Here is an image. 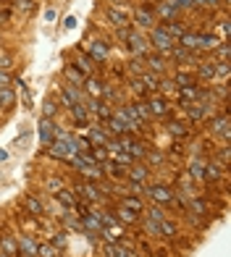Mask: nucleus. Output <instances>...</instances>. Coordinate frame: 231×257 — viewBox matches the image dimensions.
<instances>
[{
	"label": "nucleus",
	"mask_w": 231,
	"mask_h": 257,
	"mask_svg": "<svg viewBox=\"0 0 231 257\" xmlns=\"http://www.w3.org/2000/svg\"><path fill=\"white\" fill-rule=\"evenodd\" d=\"M145 197H150L153 205L173 210V197H176V189H173L168 181H150V186H145Z\"/></svg>",
	"instance_id": "obj_1"
},
{
	"label": "nucleus",
	"mask_w": 231,
	"mask_h": 257,
	"mask_svg": "<svg viewBox=\"0 0 231 257\" xmlns=\"http://www.w3.org/2000/svg\"><path fill=\"white\" fill-rule=\"evenodd\" d=\"M55 97H58V105L68 110L71 105H84L87 92H84L82 87H74V84H68V81H63V84H58Z\"/></svg>",
	"instance_id": "obj_2"
},
{
	"label": "nucleus",
	"mask_w": 231,
	"mask_h": 257,
	"mask_svg": "<svg viewBox=\"0 0 231 257\" xmlns=\"http://www.w3.org/2000/svg\"><path fill=\"white\" fill-rule=\"evenodd\" d=\"M163 132L173 139V142H189L192 137H197V134H200V132H194V128H192L187 121L176 118V115H173V118H166V121H163Z\"/></svg>",
	"instance_id": "obj_3"
},
{
	"label": "nucleus",
	"mask_w": 231,
	"mask_h": 257,
	"mask_svg": "<svg viewBox=\"0 0 231 257\" xmlns=\"http://www.w3.org/2000/svg\"><path fill=\"white\" fill-rule=\"evenodd\" d=\"M82 53H87L97 66H102V63H108V61H110V42H108V40H102V37L89 40V42L84 40V42H82Z\"/></svg>",
	"instance_id": "obj_4"
},
{
	"label": "nucleus",
	"mask_w": 231,
	"mask_h": 257,
	"mask_svg": "<svg viewBox=\"0 0 231 257\" xmlns=\"http://www.w3.org/2000/svg\"><path fill=\"white\" fill-rule=\"evenodd\" d=\"M147 108H150V113H153V121H155V118L166 121V118H173V115H176V110H173V102H171L168 97H163V95H158V92L147 97Z\"/></svg>",
	"instance_id": "obj_5"
},
{
	"label": "nucleus",
	"mask_w": 231,
	"mask_h": 257,
	"mask_svg": "<svg viewBox=\"0 0 231 257\" xmlns=\"http://www.w3.org/2000/svg\"><path fill=\"white\" fill-rule=\"evenodd\" d=\"M16 205L24 210L27 215H32V218H45V215H48V205H45L37 194H32V192L21 194L19 200H16Z\"/></svg>",
	"instance_id": "obj_6"
},
{
	"label": "nucleus",
	"mask_w": 231,
	"mask_h": 257,
	"mask_svg": "<svg viewBox=\"0 0 231 257\" xmlns=\"http://www.w3.org/2000/svg\"><path fill=\"white\" fill-rule=\"evenodd\" d=\"M45 155H50L53 160H71L76 155V145H74V139H66V142H61V139H53V142L45 147Z\"/></svg>",
	"instance_id": "obj_7"
},
{
	"label": "nucleus",
	"mask_w": 231,
	"mask_h": 257,
	"mask_svg": "<svg viewBox=\"0 0 231 257\" xmlns=\"http://www.w3.org/2000/svg\"><path fill=\"white\" fill-rule=\"evenodd\" d=\"M124 50L129 53V55H147V53L153 50V48H150V40H147V34L132 27L129 37H126V45H124Z\"/></svg>",
	"instance_id": "obj_8"
},
{
	"label": "nucleus",
	"mask_w": 231,
	"mask_h": 257,
	"mask_svg": "<svg viewBox=\"0 0 231 257\" xmlns=\"http://www.w3.org/2000/svg\"><path fill=\"white\" fill-rule=\"evenodd\" d=\"M102 14H105L108 24L113 29H121V27H132V11L126 6H105L102 8Z\"/></svg>",
	"instance_id": "obj_9"
},
{
	"label": "nucleus",
	"mask_w": 231,
	"mask_h": 257,
	"mask_svg": "<svg viewBox=\"0 0 231 257\" xmlns=\"http://www.w3.org/2000/svg\"><path fill=\"white\" fill-rule=\"evenodd\" d=\"M147 40H150V48H153L155 53H163V55H168V53H171V48L176 45V42H173V40L168 37V34L163 32V27H160V24H155L153 29L147 32Z\"/></svg>",
	"instance_id": "obj_10"
},
{
	"label": "nucleus",
	"mask_w": 231,
	"mask_h": 257,
	"mask_svg": "<svg viewBox=\"0 0 231 257\" xmlns=\"http://www.w3.org/2000/svg\"><path fill=\"white\" fill-rule=\"evenodd\" d=\"M158 24V19H155V14L150 8H145V6H134L132 8V27L134 29H140V32H150Z\"/></svg>",
	"instance_id": "obj_11"
},
{
	"label": "nucleus",
	"mask_w": 231,
	"mask_h": 257,
	"mask_svg": "<svg viewBox=\"0 0 231 257\" xmlns=\"http://www.w3.org/2000/svg\"><path fill=\"white\" fill-rule=\"evenodd\" d=\"M145 58V66H147V71H153L158 76H168L171 74V63H168V58L163 53H155V50H150Z\"/></svg>",
	"instance_id": "obj_12"
},
{
	"label": "nucleus",
	"mask_w": 231,
	"mask_h": 257,
	"mask_svg": "<svg viewBox=\"0 0 231 257\" xmlns=\"http://www.w3.org/2000/svg\"><path fill=\"white\" fill-rule=\"evenodd\" d=\"M187 213L197 218H213V205L207 200V194H194L187 200Z\"/></svg>",
	"instance_id": "obj_13"
},
{
	"label": "nucleus",
	"mask_w": 231,
	"mask_h": 257,
	"mask_svg": "<svg viewBox=\"0 0 231 257\" xmlns=\"http://www.w3.org/2000/svg\"><path fill=\"white\" fill-rule=\"evenodd\" d=\"M71 66L76 68L79 74H84V76H92V74H102V66H97L95 61H92V58L87 55V53H74L71 55Z\"/></svg>",
	"instance_id": "obj_14"
},
{
	"label": "nucleus",
	"mask_w": 231,
	"mask_h": 257,
	"mask_svg": "<svg viewBox=\"0 0 231 257\" xmlns=\"http://www.w3.org/2000/svg\"><path fill=\"white\" fill-rule=\"evenodd\" d=\"M153 168L147 166L145 160H134L129 168H126V179L129 181H140V184H147V181H153Z\"/></svg>",
	"instance_id": "obj_15"
},
{
	"label": "nucleus",
	"mask_w": 231,
	"mask_h": 257,
	"mask_svg": "<svg viewBox=\"0 0 231 257\" xmlns=\"http://www.w3.org/2000/svg\"><path fill=\"white\" fill-rule=\"evenodd\" d=\"M192 74H194V79L200 81V84H215V61H202V63H197L192 68Z\"/></svg>",
	"instance_id": "obj_16"
},
{
	"label": "nucleus",
	"mask_w": 231,
	"mask_h": 257,
	"mask_svg": "<svg viewBox=\"0 0 231 257\" xmlns=\"http://www.w3.org/2000/svg\"><path fill=\"white\" fill-rule=\"evenodd\" d=\"M155 19L158 21H176V19H181V11L176 8L173 0H158L155 3Z\"/></svg>",
	"instance_id": "obj_17"
},
{
	"label": "nucleus",
	"mask_w": 231,
	"mask_h": 257,
	"mask_svg": "<svg viewBox=\"0 0 231 257\" xmlns=\"http://www.w3.org/2000/svg\"><path fill=\"white\" fill-rule=\"evenodd\" d=\"M0 252H6L8 257H21L19 254V244H16V233L0 228Z\"/></svg>",
	"instance_id": "obj_18"
},
{
	"label": "nucleus",
	"mask_w": 231,
	"mask_h": 257,
	"mask_svg": "<svg viewBox=\"0 0 231 257\" xmlns=\"http://www.w3.org/2000/svg\"><path fill=\"white\" fill-rule=\"evenodd\" d=\"M171 76V81L176 84V89H181V87H197L200 81L194 79V74L189 71V68H176L173 74H168Z\"/></svg>",
	"instance_id": "obj_19"
},
{
	"label": "nucleus",
	"mask_w": 231,
	"mask_h": 257,
	"mask_svg": "<svg viewBox=\"0 0 231 257\" xmlns=\"http://www.w3.org/2000/svg\"><path fill=\"white\" fill-rule=\"evenodd\" d=\"M145 163L153 171H160V168H166L168 166V158H166V153L160 147H153L150 145V150H147V155H145Z\"/></svg>",
	"instance_id": "obj_20"
},
{
	"label": "nucleus",
	"mask_w": 231,
	"mask_h": 257,
	"mask_svg": "<svg viewBox=\"0 0 231 257\" xmlns=\"http://www.w3.org/2000/svg\"><path fill=\"white\" fill-rule=\"evenodd\" d=\"M158 231H160L158 236H160V239H166V241H173V239H176L179 233H181L179 223H176L173 218H163V220H158Z\"/></svg>",
	"instance_id": "obj_21"
},
{
	"label": "nucleus",
	"mask_w": 231,
	"mask_h": 257,
	"mask_svg": "<svg viewBox=\"0 0 231 257\" xmlns=\"http://www.w3.org/2000/svg\"><path fill=\"white\" fill-rule=\"evenodd\" d=\"M160 27H163V32L168 34V37L173 40V42H179L181 37H184V32L189 29V24H184L181 19H176V21H158Z\"/></svg>",
	"instance_id": "obj_22"
},
{
	"label": "nucleus",
	"mask_w": 231,
	"mask_h": 257,
	"mask_svg": "<svg viewBox=\"0 0 231 257\" xmlns=\"http://www.w3.org/2000/svg\"><path fill=\"white\" fill-rule=\"evenodd\" d=\"M55 126H58V123H55L53 118H45V115L37 121V134H40V142H42V147H48V145L53 142Z\"/></svg>",
	"instance_id": "obj_23"
},
{
	"label": "nucleus",
	"mask_w": 231,
	"mask_h": 257,
	"mask_svg": "<svg viewBox=\"0 0 231 257\" xmlns=\"http://www.w3.org/2000/svg\"><path fill=\"white\" fill-rule=\"evenodd\" d=\"M102 87H105V79H102V74L84 76V84H82V89L87 92L89 97H100V95H102Z\"/></svg>",
	"instance_id": "obj_24"
},
{
	"label": "nucleus",
	"mask_w": 231,
	"mask_h": 257,
	"mask_svg": "<svg viewBox=\"0 0 231 257\" xmlns=\"http://www.w3.org/2000/svg\"><path fill=\"white\" fill-rule=\"evenodd\" d=\"M218 40L215 37V32H210V29H205V32H197V50H202V53H207L210 55L215 48H218Z\"/></svg>",
	"instance_id": "obj_25"
},
{
	"label": "nucleus",
	"mask_w": 231,
	"mask_h": 257,
	"mask_svg": "<svg viewBox=\"0 0 231 257\" xmlns=\"http://www.w3.org/2000/svg\"><path fill=\"white\" fill-rule=\"evenodd\" d=\"M68 115L74 118V126L84 128V132H87V126L92 123V113L84 108V105H71V108H68Z\"/></svg>",
	"instance_id": "obj_26"
},
{
	"label": "nucleus",
	"mask_w": 231,
	"mask_h": 257,
	"mask_svg": "<svg viewBox=\"0 0 231 257\" xmlns=\"http://www.w3.org/2000/svg\"><path fill=\"white\" fill-rule=\"evenodd\" d=\"M147 150H150V142H147L145 137H132V142H129V147H126V153H129L134 160H145Z\"/></svg>",
	"instance_id": "obj_27"
},
{
	"label": "nucleus",
	"mask_w": 231,
	"mask_h": 257,
	"mask_svg": "<svg viewBox=\"0 0 231 257\" xmlns=\"http://www.w3.org/2000/svg\"><path fill=\"white\" fill-rule=\"evenodd\" d=\"M16 244H19V254L37 257V239H34V233H16Z\"/></svg>",
	"instance_id": "obj_28"
},
{
	"label": "nucleus",
	"mask_w": 231,
	"mask_h": 257,
	"mask_svg": "<svg viewBox=\"0 0 231 257\" xmlns=\"http://www.w3.org/2000/svg\"><path fill=\"white\" fill-rule=\"evenodd\" d=\"M116 205H121V207H126V210H132V213H145V200L142 197H137V194H124V197H119V200H116Z\"/></svg>",
	"instance_id": "obj_29"
},
{
	"label": "nucleus",
	"mask_w": 231,
	"mask_h": 257,
	"mask_svg": "<svg viewBox=\"0 0 231 257\" xmlns=\"http://www.w3.org/2000/svg\"><path fill=\"white\" fill-rule=\"evenodd\" d=\"M113 213H116V220H119L121 226H137L140 223V213H132V210H126L121 205H113Z\"/></svg>",
	"instance_id": "obj_30"
},
{
	"label": "nucleus",
	"mask_w": 231,
	"mask_h": 257,
	"mask_svg": "<svg viewBox=\"0 0 231 257\" xmlns=\"http://www.w3.org/2000/svg\"><path fill=\"white\" fill-rule=\"evenodd\" d=\"M163 153H166L168 163H171V160L181 163V160H187V158H189V153H187V147H184V142H173V139H171V145L163 150Z\"/></svg>",
	"instance_id": "obj_31"
},
{
	"label": "nucleus",
	"mask_w": 231,
	"mask_h": 257,
	"mask_svg": "<svg viewBox=\"0 0 231 257\" xmlns=\"http://www.w3.org/2000/svg\"><path fill=\"white\" fill-rule=\"evenodd\" d=\"M16 108V92L14 87H0V113H11Z\"/></svg>",
	"instance_id": "obj_32"
},
{
	"label": "nucleus",
	"mask_w": 231,
	"mask_h": 257,
	"mask_svg": "<svg viewBox=\"0 0 231 257\" xmlns=\"http://www.w3.org/2000/svg\"><path fill=\"white\" fill-rule=\"evenodd\" d=\"M53 200L61 205V207H66V210H74V205H76V194L68 189V186H63V189L58 192V194H53Z\"/></svg>",
	"instance_id": "obj_33"
},
{
	"label": "nucleus",
	"mask_w": 231,
	"mask_h": 257,
	"mask_svg": "<svg viewBox=\"0 0 231 257\" xmlns=\"http://www.w3.org/2000/svg\"><path fill=\"white\" fill-rule=\"evenodd\" d=\"M50 244H53L58 252H66L68 249V231L66 228H55L50 233Z\"/></svg>",
	"instance_id": "obj_34"
},
{
	"label": "nucleus",
	"mask_w": 231,
	"mask_h": 257,
	"mask_svg": "<svg viewBox=\"0 0 231 257\" xmlns=\"http://www.w3.org/2000/svg\"><path fill=\"white\" fill-rule=\"evenodd\" d=\"M132 108H134V113H137V118H140L145 126L153 123V113H150V108H147V100H134Z\"/></svg>",
	"instance_id": "obj_35"
},
{
	"label": "nucleus",
	"mask_w": 231,
	"mask_h": 257,
	"mask_svg": "<svg viewBox=\"0 0 231 257\" xmlns=\"http://www.w3.org/2000/svg\"><path fill=\"white\" fill-rule=\"evenodd\" d=\"M14 11L16 14H21V16H34V11H37V0H14Z\"/></svg>",
	"instance_id": "obj_36"
},
{
	"label": "nucleus",
	"mask_w": 231,
	"mask_h": 257,
	"mask_svg": "<svg viewBox=\"0 0 231 257\" xmlns=\"http://www.w3.org/2000/svg\"><path fill=\"white\" fill-rule=\"evenodd\" d=\"M61 74H63V79L68 81V84H74V87H82V84H84V74H79L71 63L63 66V71H61Z\"/></svg>",
	"instance_id": "obj_37"
},
{
	"label": "nucleus",
	"mask_w": 231,
	"mask_h": 257,
	"mask_svg": "<svg viewBox=\"0 0 231 257\" xmlns=\"http://www.w3.org/2000/svg\"><path fill=\"white\" fill-rule=\"evenodd\" d=\"M42 186H45V192L53 197V194H58V192L66 186V179H63V176H48V179L42 181Z\"/></svg>",
	"instance_id": "obj_38"
},
{
	"label": "nucleus",
	"mask_w": 231,
	"mask_h": 257,
	"mask_svg": "<svg viewBox=\"0 0 231 257\" xmlns=\"http://www.w3.org/2000/svg\"><path fill=\"white\" fill-rule=\"evenodd\" d=\"M210 61H215V63L231 61V45H228V42H218V48L210 53Z\"/></svg>",
	"instance_id": "obj_39"
},
{
	"label": "nucleus",
	"mask_w": 231,
	"mask_h": 257,
	"mask_svg": "<svg viewBox=\"0 0 231 257\" xmlns=\"http://www.w3.org/2000/svg\"><path fill=\"white\" fill-rule=\"evenodd\" d=\"M58 110H61V105H58V97H55V95H50L48 100L42 102V115H45V118H53V121H55Z\"/></svg>",
	"instance_id": "obj_40"
},
{
	"label": "nucleus",
	"mask_w": 231,
	"mask_h": 257,
	"mask_svg": "<svg viewBox=\"0 0 231 257\" xmlns=\"http://www.w3.org/2000/svg\"><path fill=\"white\" fill-rule=\"evenodd\" d=\"M176 45L187 48L189 53H192V50H197V29H187V32H184V37H181Z\"/></svg>",
	"instance_id": "obj_41"
},
{
	"label": "nucleus",
	"mask_w": 231,
	"mask_h": 257,
	"mask_svg": "<svg viewBox=\"0 0 231 257\" xmlns=\"http://www.w3.org/2000/svg\"><path fill=\"white\" fill-rule=\"evenodd\" d=\"M140 79H142V84L147 87L150 95H155V92H158V84H160V76L153 74V71H145V74H140Z\"/></svg>",
	"instance_id": "obj_42"
},
{
	"label": "nucleus",
	"mask_w": 231,
	"mask_h": 257,
	"mask_svg": "<svg viewBox=\"0 0 231 257\" xmlns=\"http://www.w3.org/2000/svg\"><path fill=\"white\" fill-rule=\"evenodd\" d=\"M63 252H58L50 241H37V257H61Z\"/></svg>",
	"instance_id": "obj_43"
},
{
	"label": "nucleus",
	"mask_w": 231,
	"mask_h": 257,
	"mask_svg": "<svg viewBox=\"0 0 231 257\" xmlns=\"http://www.w3.org/2000/svg\"><path fill=\"white\" fill-rule=\"evenodd\" d=\"M145 218H150V220H163V218H168L166 215V207H160V205H150V207H145V213H142Z\"/></svg>",
	"instance_id": "obj_44"
},
{
	"label": "nucleus",
	"mask_w": 231,
	"mask_h": 257,
	"mask_svg": "<svg viewBox=\"0 0 231 257\" xmlns=\"http://www.w3.org/2000/svg\"><path fill=\"white\" fill-rule=\"evenodd\" d=\"M110 160L116 163V166H121V168H129L132 163H134V158H132L129 153H124V150H121V153H113V155H110Z\"/></svg>",
	"instance_id": "obj_45"
},
{
	"label": "nucleus",
	"mask_w": 231,
	"mask_h": 257,
	"mask_svg": "<svg viewBox=\"0 0 231 257\" xmlns=\"http://www.w3.org/2000/svg\"><path fill=\"white\" fill-rule=\"evenodd\" d=\"M74 145H76V153H89L92 150V142L82 134H74Z\"/></svg>",
	"instance_id": "obj_46"
},
{
	"label": "nucleus",
	"mask_w": 231,
	"mask_h": 257,
	"mask_svg": "<svg viewBox=\"0 0 231 257\" xmlns=\"http://www.w3.org/2000/svg\"><path fill=\"white\" fill-rule=\"evenodd\" d=\"M89 155H92V160H95L97 166H100V163H105V160L110 158L105 147H92V150H89Z\"/></svg>",
	"instance_id": "obj_47"
},
{
	"label": "nucleus",
	"mask_w": 231,
	"mask_h": 257,
	"mask_svg": "<svg viewBox=\"0 0 231 257\" xmlns=\"http://www.w3.org/2000/svg\"><path fill=\"white\" fill-rule=\"evenodd\" d=\"M0 68H3V71H11V68H14V55H11L8 50H3V48H0Z\"/></svg>",
	"instance_id": "obj_48"
},
{
	"label": "nucleus",
	"mask_w": 231,
	"mask_h": 257,
	"mask_svg": "<svg viewBox=\"0 0 231 257\" xmlns=\"http://www.w3.org/2000/svg\"><path fill=\"white\" fill-rule=\"evenodd\" d=\"M110 74H113L116 79H121V84L126 81V76H129V71H126L124 63H110Z\"/></svg>",
	"instance_id": "obj_49"
},
{
	"label": "nucleus",
	"mask_w": 231,
	"mask_h": 257,
	"mask_svg": "<svg viewBox=\"0 0 231 257\" xmlns=\"http://www.w3.org/2000/svg\"><path fill=\"white\" fill-rule=\"evenodd\" d=\"M218 32H221V42H228V32H231V21H228V16H223L221 21H218Z\"/></svg>",
	"instance_id": "obj_50"
},
{
	"label": "nucleus",
	"mask_w": 231,
	"mask_h": 257,
	"mask_svg": "<svg viewBox=\"0 0 231 257\" xmlns=\"http://www.w3.org/2000/svg\"><path fill=\"white\" fill-rule=\"evenodd\" d=\"M173 3H176V8L181 11H197V3H194V0H173Z\"/></svg>",
	"instance_id": "obj_51"
},
{
	"label": "nucleus",
	"mask_w": 231,
	"mask_h": 257,
	"mask_svg": "<svg viewBox=\"0 0 231 257\" xmlns=\"http://www.w3.org/2000/svg\"><path fill=\"white\" fill-rule=\"evenodd\" d=\"M14 84V76H11V71H3L0 68V87H11Z\"/></svg>",
	"instance_id": "obj_52"
},
{
	"label": "nucleus",
	"mask_w": 231,
	"mask_h": 257,
	"mask_svg": "<svg viewBox=\"0 0 231 257\" xmlns=\"http://www.w3.org/2000/svg\"><path fill=\"white\" fill-rule=\"evenodd\" d=\"M11 21V8L8 6H0V27H6Z\"/></svg>",
	"instance_id": "obj_53"
},
{
	"label": "nucleus",
	"mask_w": 231,
	"mask_h": 257,
	"mask_svg": "<svg viewBox=\"0 0 231 257\" xmlns=\"http://www.w3.org/2000/svg\"><path fill=\"white\" fill-rule=\"evenodd\" d=\"M76 27V19L74 16H66V29H74Z\"/></svg>",
	"instance_id": "obj_54"
},
{
	"label": "nucleus",
	"mask_w": 231,
	"mask_h": 257,
	"mask_svg": "<svg viewBox=\"0 0 231 257\" xmlns=\"http://www.w3.org/2000/svg\"><path fill=\"white\" fill-rule=\"evenodd\" d=\"M3 160H8V153H6V150H0V163H3Z\"/></svg>",
	"instance_id": "obj_55"
},
{
	"label": "nucleus",
	"mask_w": 231,
	"mask_h": 257,
	"mask_svg": "<svg viewBox=\"0 0 231 257\" xmlns=\"http://www.w3.org/2000/svg\"><path fill=\"white\" fill-rule=\"evenodd\" d=\"M126 3H129V0H116L113 6H126Z\"/></svg>",
	"instance_id": "obj_56"
},
{
	"label": "nucleus",
	"mask_w": 231,
	"mask_h": 257,
	"mask_svg": "<svg viewBox=\"0 0 231 257\" xmlns=\"http://www.w3.org/2000/svg\"><path fill=\"white\" fill-rule=\"evenodd\" d=\"M0 3H3V6H6V0H0Z\"/></svg>",
	"instance_id": "obj_57"
},
{
	"label": "nucleus",
	"mask_w": 231,
	"mask_h": 257,
	"mask_svg": "<svg viewBox=\"0 0 231 257\" xmlns=\"http://www.w3.org/2000/svg\"><path fill=\"white\" fill-rule=\"evenodd\" d=\"M63 257H66V254H63Z\"/></svg>",
	"instance_id": "obj_58"
}]
</instances>
